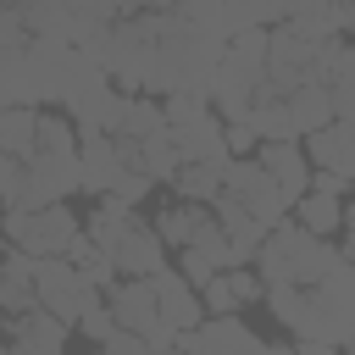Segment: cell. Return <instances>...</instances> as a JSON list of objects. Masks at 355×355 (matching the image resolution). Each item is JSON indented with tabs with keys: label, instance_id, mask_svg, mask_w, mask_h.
Returning <instances> with one entry per match:
<instances>
[{
	"label": "cell",
	"instance_id": "cell-14",
	"mask_svg": "<svg viewBox=\"0 0 355 355\" xmlns=\"http://www.w3.org/2000/svg\"><path fill=\"white\" fill-rule=\"evenodd\" d=\"M6 344H11V355H61L67 349V322H55L50 311L33 305V311L6 322Z\"/></svg>",
	"mask_w": 355,
	"mask_h": 355
},
{
	"label": "cell",
	"instance_id": "cell-9",
	"mask_svg": "<svg viewBox=\"0 0 355 355\" xmlns=\"http://www.w3.org/2000/svg\"><path fill=\"white\" fill-rule=\"evenodd\" d=\"M178 355H261V338L244 316H205L200 327L178 333Z\"/></svg>",
	"mask_w": 355,
	"mask_h": 355
},
{
	"label": "cell",
	"instance_id": "cell-10",
	"mask_svg": "<svg viewBox=\"0 0 355 355\" xmlns=\"http://www.w3.org/2000/svg\"><path fill=\"white\" fill-rule=\"evenodd\" d=\"M122 172H128V161L111 133H78V189L83 194H94V200L111 194Z\"/></svg>",
	"mask_w": 355,
	"mask_h": 355
},
{
	"label": "cell",
	"instance_id": "cell-18",
	"mask_svg": "<svg viewBox=\"0 0 355 355\" xmlns=\"http://www.w3.org/2000/svg\"><path fill=\"white\" fill-rule=\"evenodd\" d=\"M33 305H39L33 300V255L6 250L0 255V316H22Z\"/></svg>",
	"mask_w": 355,
	"mask_h": 355
},
{
	"label": "cell",
	"instance_id": "cell-28",
	"mask_svg": "<svg viewBox=\"0 0 355 355\" xmlns=\"http://www.w3.org/2000/svg\"><path fill=\"white\" fill-rule=\"evenodd\" d=\"M33 155H78V128L67 122V111H39Z\"/></svg>",
	"mask_w": 355,
	"mask_h": 355
},
{
	"label": "cell",
	"instance_id": "cell-29",
	"mask_svg": "<svg viewBox=\"0 0 355 355\" xmlns=\"http://www.w3.org/2000/svg\"><path fill=\"white\" fill-rule=\"evenodd\" d=\"M200 211H205V205H183V200H178V205H166V211H161V216H155L150 227H155V239H161L166 250H189V239H194V222H200Z\"/></svg>",
	"mask_w": 355,
	"mask_h": 355
},
{
	"label": "cell",
	"instance_id": "cell-12",
	"mask_svg": "<svg viewBox=\"0 0 355 355\" xmlns=\"http://www.w3.org/2000/svg\"><path fill=\"white\" fill-rule=\"evenodd\" d=\"M255 300H266V283L255 277V266H227V272H216V277L200 288L205 316H239V311L255 305Z\"/></svg>",
	"mask_w": 355,
	"mask_h": 355
},
{
	"label": "cell",
	"instance_id": "cell-26",
	"mask_svg": "<svg viewBox=\"0 0 355 355\" xmlns=\"http://www.w3.org/2000/svg\"><path fill=\"white\" fill-rule=\"evenodd\" d=\"M67 261L89 277V288H100V294H111V288H116V266H111V255H105L100 244H89V233H78V239L67 244Z\"/></svg>",
	"mask_w": 355,
	"mask_h": 355
},
{
	"label": "cell",
	"instance_id": "cell-22",
	"mask_svg": "<svg viewBox=\"0 0 355 355\" xmlns=\"http://www.w3.org/2000/svg\"><path fill=\"white\" fill-rule=\"evenodd\" d=\"M222 166H227V161H189V166H178V178H172L178 200H183V205H216V194H222Z\"/></svg>",
	"mask_w": 355,
	"mask_h": 355
},
{
	"label": "cell",
	"instance_id": "cell-7",
	"mask_svg": "<svg viewBox=\"0 0 355 355\" xmlns=\"http://www.w3.org/2000/svg\"><path fill=\"white\" fill-rule=\"evenodd\" d=\"M83 233V222L67 205H44V211H6V244L44 261V255H67V244Z\"/></svg>",
	"mask_w": 355,
	"mask_h": 355
},
{
	"label": "cell",
	"instance_id": "cell-38",
	"mask_svg": "<svg viewBox=\"0 0 355 355\" xmlns=\"http://www.w3.org/2000/svg\"><path fill=\"white\" fill-rule=\"evenodd\" d=\"M338 255H344V266H355V233H344V244H338Z\"/></svg>",
	"mask_w": 355,
	"mask_h": 355
},
{
	"label": "cell",
	"instance_id": "cell-16",
	"mask_svg": "<svg viewBox=\"0 0 355 355\" xmlns=\"http://www.w3.org/2000/svg\"><path fill=\"white\" fill-rule=\"evenodd\" d=\"M155 283V311H161V322L166 327H178V333H189V327H200L205 322V305H200V288H189L183 283V272H155L150 277Z\"/></svg>",
	"mask_w": 355,
	"mask_h": 355
},
{
	"label": "cell",
	"instance_id": "cell-32",
	"mask_svg": "<svg viewBox=\"0 0 355 355\" xmlns=\"http://www.w3.org/2000/svg\"><path fill=\"white\" fill-rule=\"evenodd\" d=\"M150 189H155V183H150V178H144V172H139V166H128V172H122V178H116V189H111V194H116V200H122V205H139V200H144V194H150Z\"/></svg>",
	"mask_w": 355,
	"mask_h": 355
},
{
	"label": "cell",
	"instance_id": "cell-13",
	"mask_svg": "<svg viewBox=\"0 0 355 355\" xmlns=\"http://www.w3.org/2000/svg\"><path fill=\"white\" fill-rule=\"evenodd\" d=\"M105 305H111L116 327H122V333H139V338L161 322V311H155V283H150V277H116V288L105 294Z\"/></svg>",
	"mask_w": 355,
	"mask_h": 355
},
{
	"label": "cell",
	"instance_id": "cell-3",
	"mask_svg": "<svg viewBox=\"0 0 355 355\" xmlns=\"http://www.w3.org/2000/svg\"><path fill=\"white\" fill-rule=\"evenodd\" d=\"M338 261V244H327V239H316V233H305L294 216H283L266 239H261V250H255V277L266 283V288H277V283H300V288H311L327 266Z\"/></svg>",
	"mask_w": 355,
	"mask_h": 355
},
{
	"label": "cell",
	"instance_id": "cell-41",
	"mask_svg": "<svg viewBox=\"0 0 355 355\" xmlns=\"http://www.w3.org/2000/svg\"><path fill=\"white\" fill-rule=\"evenodd\" d=\"M150 11H172V6H183V0H144Z\"/></svg>",
	"mask_w": 355,
	"mask_h": 355
},
{
	"label": "cell",
	"instance_id": "cell-1",
	"mask_svg": "<svg viewBox=\"0 0 355 355\" xmlns=\"http://www.w3.org/2000/svg\"><path fill=\"white\" fill-rule=\"evenodd\" d=\"M222 61V44L200 28H189L178 11H150V67H144V89L155 100L172 94H194L205 100L211 72Z\"/></svg>",
	"mask_w": 355,
	"mask_h": 355
},
{
	"label": "cell",
	"instance_id": "cell-36",
	"mask_svg": "<svg viewBox=\"0 0 355 355\" xmlns=\"http://www.w3.org/2000/svg\"><path fill=\"white\" fill-rule=\"evenodd\" d=\"M89 6H100L111 22H116V17H133V11H144V0H89Z\"/></svg>",
	"mask_w": 355,
	"mask_h": 355
},
{
	"label": "cell",
	"instance_id": "cell-30",
	"mask_svg": "<svg viewBox=\"0 0 355 355\" xmlns=\"http://www.w3.org/2000/svg\"><path fill=\"white\" fill-rule=\"evenodd\" d=\"M78 333L89 338V344H105L111 333H116V316H111V305L100 300V305H89L83 316H78Z\"/></svg>",
	"mask_w": 355,
	"mask_h": 355
},
{
	"label": "cell",
	"instance_id": "cell-20",
	"mask_svg": "<svg viewBox=\"0 0 355 355\" xmlns=\"http://www.w3.org/2000/svg\"><path fill=\"white\" fill-rule=\"evenodd\" d=\"M166 128V111H161V100L155 94H128V105H122V122H116V144H139V139H155Z\"/></svg>",
	"mask_w": 355,
	"mask_h": 355
},
{
	"label": "cell",
	"instance_id": "cell-24",
	"mask_svg": "<svg viewBox=\"0 0 355 355\" xmlns=\"http://www.w3.org/2000/svg\"><path fill=\"white\" fill-rule=\"evenodd\" d=\"M33 139H39V111L6 105V111H0V155L28 161V155H33Z\"/></svg>",
	"mask_w": 355,
	"mask_h": 355
},
{
	"label": "cell",
	"instance_id": "cell-19",
	"mask_svg": "<svg viewBox=\"0 0 355 355\" xmlns=\"http://www.w3.org/2000/svg\"><path fill=\"white\" fill-rule=\"evenodd\" d=\"M283 111H288V122H294V139H311V133H322V128L333 122V100H327L322 83L288 89V94H283Z\"/></svg>",
	"mask_w": 355,
	"mask_h": 355
},
{
	"label": "cell",
	"instance_id": "cell-8",
	"mask_svg": "<svg viewBox=\"0 0 355 355\" xmlns=\"http://www.w3.org/2000/svg\"><path fill=\"white\" fill-rule=\"evenodd\" d=\"M222 194L239 205V211H250L261 227H277L283 216H288V200L277 194V183L255 166V155H244V161H227L222 166Z\"/></svg>",
	"mask_w": 355,
	"mask_h": 355
},
{
	"label": "cell",
	"instance_id": "cell-15",
	"mask_svg": "<svg viewBox=\"0 0 355 355\" xmlns=\"http://www.w3.org/2000/svg\"><path fill=\"white\" fill-rule=\"evenodd\" d=\"M111 266H116V277H155V272H166V244L155 239L150 222H133L122 233V244L111 250Z\"/></svg>",
	"mask_w": 355,
	"mask_h": 355
},
{
	"label": "cell",
	"instance_id": "cell-34",
	"mask_svg": "<svg viewBox=\"0 0 355 355\" xmlns=\"http://www.w3.org/2000/svg\"><path fill=\"white\" fill-rule=\"evenodd\" d=\"M305 194H333V200H349L355 194V183H344V178H333V172H316L311 166V189Z\"/></svg>",
	"mask_w": 355,
	"mask_h": 355
},
{
	"label": "cell",
	"instance_id": "cell-2",
	"mask_svg": "<svg viewBox=\"0 0 355 355\" xmlns=\"http://www.w3.org/2000/svg\"><path fill=\"white\" fill-rule=\"evenodd\" d=\"M261 83H266V28H250V33L222 44V61L211 72L205 100L222 122H244L250 105L261 100Z\"/></svg>",
	"mask_w": 355,
	"mask_h": 355
},
{
	"label": "cell",
	"instance_id": "cell-4",
	"mask_svg": "<svg viewBox=\"0 0 355 355\" xmlns=\"http://www.w3.org/2000/svg\"><path fill=\"white\" fill-rule=\"evenodd\" d=\"M122 105H128V94L78 50V67H72V78H67V94H61V111H67V122L78 128V133H116V122H122Z\"/></svg>",
	"mask_w": 355,
	"mask_h": 355
},
{
	"label": "cell",
	"instance_id": "cell-5",
	"mask_svg": "<svg viewBox=\"0 0 355 355\" xmlns=\"http://www.w3.org/2000/svg\"><path fill=\"white\" fill-rule=\"evenodd\" d=\"M72 67H78V50L67 39H28L22 67H17V105H28V111L61 105Z\"/></svg>",
	"mask_w": 355,
	"mask_h": 355
},
{
	"label": "cell",
	"instance_id": "cell-42",
	"mask_svg": "<svg viewBox=\"0 0 355 355\" xmlns=\"http://www.w3.org/2000/svg\"><path fill=\"white\" fill-rule=\"evenodd\" d=\"M338 349H344V355H355V327H349V338H344V344H338Z\"/></svg>",
	"mask_w": 355,
	"mask_h": 355
},
{
	"label": "cell",
	"instance_id": "cell-6",
	"mask_svg": "<svg viewBox=\"0 0 355 355\" xmlns=\"http://www.w3.org/2000/svg\"><path fill=\"white\" fill-rule=\"evenodd\" d=\"M33 300H39V311H50L55 322L78 327V316H83L89 305H100V288H89V277H83L67 255H44V261H33Z\"/></svg>",
	"mask_w": 355,
	"mask_h": 355
},
{
	"label": "cell",
	"instance_id": "cell-39",
	"mask_svg": "<svg viewBox=\"0 0 355 355\" xmlns=\"http://www.w3.org/2000/svg\"><path fill=\"white\" fill-rule=\"evenodd\" d=\"M344 233H355V194L344 200Z\"/></svg>",
	"mask_w": 355,
	"mask_h": 355
},
{
	"label": "cell",
	"instance_id": "cell-35",
	"mask_svg": "<svg viewBox=\"0 0 355 355\" xmlns=\"http://www.w3.org/2000/svg\"><path fill=\"white\" fill-rule=\"evenodd\" d=\"M100 355H150V349H144V338H139V333H122V327H116V333L100 344Z\"/></svg>",
	"mask_w": 355,
	"mask_h": 355
},
{
	"label": "cell",
	"instance_id": "cell-27",
	"mask_svg": "<svg viewBox=\"0 0 355 355\" xmlns=\"http://www.w3.org/2000/svg\"><path fill=\"white\" fill-rule=\"evenodd\" d=\"M344 78H355V44H344V39H327V44L316 50V61H311V83L333 89V83H344Z\"/></svg>",
	"mask_w": 355,
	"mask_h": 355
},
{
	"label": "cell",
	"instance_id": "cell-43",
	"mask_svg": "<svg viewBox=\"0 0 355 355\" xmlns=\"http://www.w3.org/2000/svg\"><path fill=\"white\" fill-rule=\"evenodd\" d=\"M0 255H6V250H0Z\"/></svg>",
	"mask_w": 355,
	"mask_h": 355
},
{
	"label": "cell",
	"instance_id": "cell-17",
	"mask_svg": "<svg viewBox=\"0 0 355 355\" xmlns=\"http://www.w3.org/2000/svg\"><path fill=\"white\" fill-rule=\"evenodd\" d=\"M305 144H311L305 161H311L316 172H333V178L355 183V122H327V128L311 133Z\"/></svg>",
	"mask_w": 355,
	"mask_h": 355
},
{
	"label": "cell",
	"instance_id": "cell-33",
	"mask_svg": "<svg viewBox=\"0 0 355 355\" xmlns=\"http://www.w3.org/2000/svg\"><path fill=\"white\" fill-rule=\"evenodd\" d=\"M327 100H333V122H355V78L333 83V89H327Z\"/></svg>",
	"mask_w": 355,
	"mask_h": 355
},
{
	"label": "cell",
	"instance_id": "cell-40",
	"mask_svg": "<svg viewBox=\"0 0 355 355\" xmlns=\"http://www.w3.org/2000/svg\"><path fill=\"white\" fill-rule=\"evenodd\" d=\"M261 355H300V349H288V344H261Z\"/></svg>",
	"mask_w": 355,
	"mask_h": 355
},
{
	"label": "cell",
	"instance_id": "cell-25",
	"mask_svg": "<svg viewBox=\"0 0 355 355\" xmlns=\"http://www.w3.org/2000/svg\"><path fill=\"white\" fill-rule=\"evenodd\" d=\"M244 128L255 133V144H283V139H294V122H288V111H283V94H261V100L250 105Z\"/></svg>",
	"mask_w": 355,
	"mask_h": 355
},
{
	"label": "cell",
	"instance_id": "cell-21",
	"mask_svg": "<svg viewBox=\"0 0 355 355\" xmlns=\"http://www.w3.org/2000/svg\"><path fill=\"white\" fill-rule=\"evenodd\" d=\"M133 222H139V216H133V205H122L116 194H100V200H94V211H89V244H100V250L111 255Z\"/></svg>",
	"mask_w": 355,
	"mask_h": 355
},
{
	"label": "cell",
	"instance_id": "cell-11",
	"mask_svg": "<svg viewBox=\"0 0 355 355\" xmlns=\"http://www.w3.org/2000/svg\"><path fill=\"white\" fill-rule=\"evenodd\" d=\"M255 166L277 183V194L288 200V211H294V200L311 189V161H305L300 139H283V144H255Z\"/></svg>",
	"mask_w": 355,
	"mask_h": 355
},
{
	"label": "cell",
	"instance_id": "cell-37",
	"mask_svg": "<svg viewBox=\"0 0 355 355\" xmlns=\"http://www.w3.org/2000/svg\"><path fill=\"white\" fill-rule=\"evenodd\" d=\"M294 349H300V355H344V349H338V344H316V338H300V344H294Z\"/></svg>",
	"mask_w": 355,
	"mask_h": 355
},
{
	"label": "cell",
	"instance_id": "cell-23",
	"mask_svg": "<svg viewBox=\"0 0 355 355\" xmlns=\"http://www.w3.org/2000/svg\"><path fill=\"white\" fill-rule=\"evenodd\" d=\"M288 216H294L305 233H316V239H333V233L344 227V200H333V194H300Z\"/></svg>",
	"mask_w": 355,
	"mask_h": 355
},
{
	"label": "cell",
	"instance_id": "cell-31",
	"mask_svg": "<svg viewBox=\"0 0 355 355\" xmlns=\"http://www.w3.org/2000/svg\"><path fill=\"white\" fill-rule=\"evenodd\" d=\"M244 6H250L255 28H266V33H272V28H283V22L294 17V0H244Z\"/></svg>",
	"mask_w": 355,
	"mask_h": 355
}]
</instances>
